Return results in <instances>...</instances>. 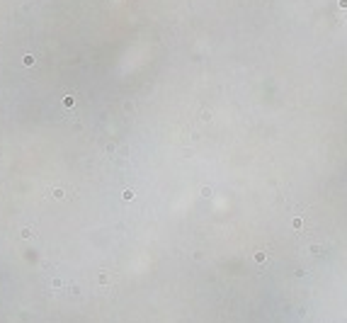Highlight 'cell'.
<instances>
[{"mask_svg": "<svg viewBox=\"0 0 347 323\" xmlns=\"http://www.w3.org/2000/svg\"><path fill=\"white\" fill-rule=\"evenodd\" d=\"M51 194H54V199H63V197H66L61 187H54V192H51Z\"/></svg>", "mask_w": 347, "mask_h": 323, "instance_id": "6da1fadb", "label": "cell"}, {"mask_svg": "<svg viewBox=\"0 0 347 323\" xmlns=\"http://www.w3.org/2000/svg\"><path fill=\"white\" fill-rule=\"evenodd\" d=\"M24 66H34V56H32V54L24 56Z\"/></svg>", "mask_w": 347, "mask_h": 323, "instance_id": "7a4b0ae2", "label": "cell"}, {"mask_svg": "<svg viewBox=\"0 0 347 323\" xmlns=\"http://www.w3.org/2000/svg\"><path fill=\"white\" fill-rule=\"evenodd\" d=\"M97 282H100V284H107V282H109V275H104V272H102V275H100V279H97Z\"/></svg>", "mask_w": 347, "mask_h": 323, "instance_id": "3957f363", "label": "cell"}, {"mask_svg": "<svg viewBox=\"0 0 347 323\" xmlns=\"http://www.w3.org/2000/svg\"><path fill=\"white\" fill-rule=\"evenodd\" d=\"M121 197H124V199H126V202H129V199H134V190H126V192L121 194Z\"/></svg>", "mask_w": 347, "mask_h": 323, "instance_id": "277c9868", "label": "cell"}, {"mask_svg": "<svg viewBox=\"0 0 347 323\" xmlns=\"http://www.w3.org/2000/svg\"><path fill=\"white\" fill-rule=\"evenodd\" d=\"M29 236H34V233H32V229H22V238H29Z\"/></svg>", "mask_w": 347, "mask_h": 323, "instance_id": "5b68a950", "label": "cell"}, {"mask_svg": "<svg viewBox=\"0 0 347 323\" xmlns=\"http://www.w3.org/2000/svg\"><path fill=\"white\" fill-rule=\"evenodd\" d=\"M255 260H257V262H262V260H267V253H257V255H255Z\"/></svg>", "mask_w": 347, "mask_h": 323, "instance_id": "8992f818", "label": "cell"}, {"mask_svg": "<svg viewBox=\"0 0 347 323\" xmlns=\"http://www.w3.org/2000/svg\"><path fill=\"white\" fill-rule=\"evenodd\" d=\"M340 8H347V0H340Z\"/></svg>", "mask_w": 347, "mask_h": 323, "instance_id": "52a82bcc", "label": "cell"}]
</instances>
